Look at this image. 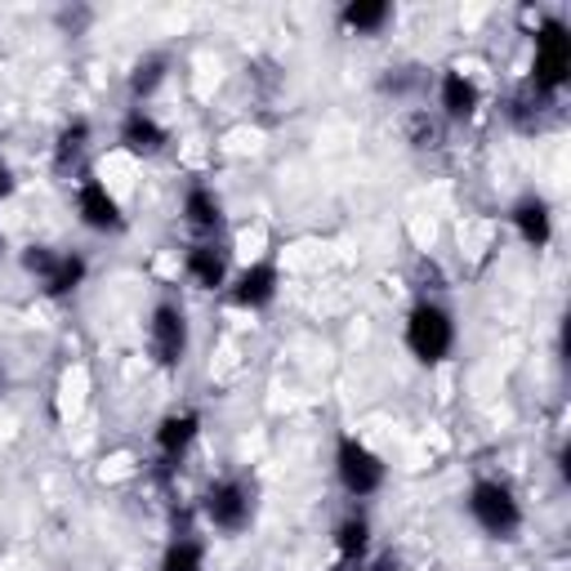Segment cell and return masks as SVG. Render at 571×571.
<instances>
[{
  "label": "cell",
  "mask_w": 571,
  "mask_h": 571,
  "mask_svg": "<svg viewBox=\"0 0 571 571\" xmlns=\"http://www.w3.org/2000/svg\"><path fill=\"white\" fill-rule=\"evenodd\" d=\"M85 138H89V125L85 121H72L63 134H59V153H54V166L68 174L76 161H81V153H85Z\"/></svg>",
  "instance_id": "cell-19"
},
{
  "label": "cell",
  "mask_w": 571,
  "mask_h": 571,
  "mask_svg": "<svg viewBox=\"0 0 571 571\" xmlns=\"http://www.w3.org/2000/svg\"><path fill=\"white\" fill-rule=\"evenodd\" d=\"M76 210H81V219H85L94 232H121V228H125L121 206L112 202V193H108V187H104L99 179H81Z\"/></svg>",
  "instance_id": "cell-7"
},
{
  "label": "cell",
  "mask_w": 571,
  "mask_h": 571,
  "mask_svg": "<svg viewBox=\"0 0 571 571\" xmlns=\"http://www.w3.org/2000/svg\"><path fill=\"white\" fill-rule=\"evenodd\" d=\"M411 143H415V148H434V143H438V125L428 121V117H411Z\"/></svg>",
  "instance_id": "cell-22"
},
{
  "label": "cell",
  "mask_w": 571,
  "mask_h": 571,
  "mask_svg": "<svg viewBox=\"0 0 571 571\" xmlns=\"http://www.w3.org/2000/svg\"><path fill=\"white\" fill-rule=\"evenodd\" d=\"M340 483L353 491V496H375L379 487H385V464H379V455H370L357 438H340Z\"/></svg>",
  "instance_id": "cell-4"
},
{
  "label": "cell",
  "mask_w": 571,
  "mask_h": 571,
  "mask_svg": "<svg viewBox=\"0 0 571 571\" xmlns=\"http://www.w3.org/2000/svg\"><path fill=\"white\" fill-rule=\"evenodd\" d=\"M469 513L478 518V527L487 536H513L522 527V509H518L513 491L500 487V483H478V487H473L469 491Z\"/></svg>",
  "instance_id": "cell-2"
},
{
  "label": "cell",
  "mask_w": 571,
  "mask_h": 571,
  "mask_svg": "<svg viewBox=\"0 0 571 571\" xmlns=\"http://www.w3.org/2000/svg\"><path fill=\"white\" fill-rule=\"evenodd\" d=\"M389 19H393V10L385 0H353V5H344V14H340V23L349 32H379Z\"/></svg>",
  "instance_id": "cell-13"
},
{
  "label": "cell",
  "mask_w": 571,
  "mask_h": 571,
  "mask_svg": "<svg viewBox=\"0 0 571 571\" xmlns=\"http://www.w3.org/2000/svg\"><path fill=\"white\" fill-rule=\"evenodd\" d=\"M366 540H370V527H366V518H362V513L344 518L340 527H336V549H340V558H344V562L362 558V554H366Z\"/></svg>",
  "instance_id": "cell-17"
},
{
  "label": "cell",
  "mask_w": 571,
  "mask_h": 571,
  "mask_svg": "<svg viewBox=\"0 0 571 571\" xmlns=\"http://www.w3.org/2000/svg\"><path fill=\"white\" fill-rule=\"evenodd\" d=\"M0 385H5V366H0Z\"/></svg>",
  "instance_id": "cell-24"
},
{
  "label": "cell",
  "mask_w": 571,
  "mask_h": 571,
  "mask_svg": "<svg viewBox=\"0 0 571 571\" xmlns=\"http://www.w3.org/2000/svg\"><path fill=\"white\" fill-rule=\"evenodd\" d=\"M54 264H59V255H54L50 246H27V251H23V268H27V272H36L40 281L50 277V268H54Z\"/></svg>",
  "instance_id": "cell-21"
},
{
  "label": "cell",
  "mask_w": 571,
  "mask_h": 571,
  "mask_svg": "<svg viewBox=\"0 0 571 571\" xmlns=\"http://www.w3.org/2000/svg\"><path fill=\"white\" fill-rule=\"evenodd\" d=\"M455 344V326H451V313L438 308V304H415L411 308V321H406V349L420 357V362H442Z\"/></svg>",
  "instance_id": "cell-1"
},
{
  "label": "cell",
  "mask_w": 571,
  "mask_h": 571,
  "mask_svg": "<svg viewBox=\"0 0 571 571\" xmlns=\"http://www.w3.org/2000/svg\"><path fill=\"white\" fill-rule=\"evenodd\" d=\"M183 353H187V321L174 304H161L153 313V357L161 366H179Z\"/></svg>",
  "instance_id": "cell-6"
},
{
  "label": "cell",
  "mask_w": 571,
  "mask_h": 571,
  "mask_svg": "<svg viewBox=\"0 0 571 571\" xmlns=\"http://www.w3.org/2000/svg\"><path fill=\"white\" fill-rule=\"evenodd\" d=\"M442 108H447V117H455V121L473 117V108H478V85L464 81L460 72H447V76H442Z\"/></svg>",
  "instance_id": "cell-12"
},
{
  "label": "cell",
  "mask_w": 571,
  "mask_h": 571,
  "mask_svg": "<svg viewBox=\"0 0 571 571\" xmlns=\"http://www.w3.org/2000/svg\"><path fill=\"white\" fill-rule=\"evenodd\" d=\"M14 193V174H10V166L0 161V197H10Z\"/></svg>",
  "instance_id": "cell-23"
},
{
  "label": "cell",
  "mask_w": 571,
  "mask_h": 571,
  "mask_svg": "<svg viewBox=\"0 0 571 571\" xmlns=\"http://www.w3.org/2000/svg\"><path fill=\"white\" fill-rule=\"evenodd\" d=\"M272 295H277V264L272 259L246 268L242 281H236V291H232V300L242 304V308H264Z\"/></svg>",
  "instance_id": "cell-8"
},
{
  "label": "cell",
  "mask_w": 571,
  "mask_h": 571,
  "mask_svg": "<svg viewBox=\"0 0 571 571\" xmlns=\"http://www.w3.org/2000/svg\"><path fill=\"white\" fill-rule=\"evenodd\" d=\"M166 68H170V59H166V54H148V59H138V63H134V76H130L134 99H148V94L166 81Z\"/></svg>",
  "instance_id": "cell-18"
},
{
  "label": "cell",
  "mask_w": 571,
  "mask_h": 571,
  "mask_svg": "<svg viewBox=\"0 0 571 571\" xmlns=\"http://www.w3.org/2000/svg\"><path fill=\"white\" fill-rule=\"evenodd\" d=\"M206 518L219 532H242L251 522V487L242 478H223L206 496Z\"/></svg>",
  "instance_id": "cell-5"
},
{
  "label": "cell",
  "mask_w": 571,
  "mask_h": 571,
  "mask_svg": "<svg viewBox=\"0 0 571 571\" xmlns=\"http://www.w3.org/2000/svg\"><path fill=\"white\" fill-rule=\"evenodd\" d=\"M121 143H125L130 153H138V157H153V153L166 148V130L138 108V112L125 117V125H121Z\"/></svg>",
  "instance_id": "cell-9"
},
{
  "label": "cell",
  "mask_w": 571,
  "mask_h": 571,
  "mask_svg": "<svg viewBox=\"0 0 571 571\" xmlns=\"http://www.w3.org/2000/svg\"><path fill=\"white\" fill-rule=\"evenodd\" d=\"M571 72V32L558 19H545L536 32V89H558Z\"/></svg>",
  "instance_id": "cell-3"
},
{
  "label": "cell",
  "mask_w": 571,
  "mask_h": 571,
  "mask_svg": "<svg viewBox=\"0 0 571 571\" xmlns=\"http://www.w3.org/2000/svg\"><path fill=\"white\" fill-rule=\"evenodd\" d=\"M183 215H187V223L202 228V232L219 228V202H215L210 187H193V193L183 197Z\"/></svg>",
  "instance_id": "cell-16"
},
{
  "label": "cell",
  "mask_w": 571,
  "mask_h": 571,
  "mask_svg": "<svg viewBox=\"0 0 571 571\" xmlns=\"http://www.w3.org/2000/svg\"><path fill=\"white\" fill-rule=\"evenodd\" d=\"M513 223H518V232L527 236V246H545L549 242V206L540 202V197H532V202H518L513 206Z\"/></svg>",
  "instance_id": "cell-11"
},
{
  "label": "cell",
  "mask_w": 571,
  "mask_h": 571,
  "mask_svg": "<svg viewBox=\"0 0 571 571\" xmlns=\"http://www.w3.org/2000/svg\"><path fill=\"white\" fill-rule=\"evenodd\" d=\"M187 272H193V281L202 286V291H215V286H223V255L215 246H193L187 251Z\"/></svg>",
  "instance_id": "cell-14"
},
{
  "label": "cell",
  "mask_w": 571,
  "mask_h": 571,
  "mask_svg": "<svg viewBox=\"0 0 571 571\" xmlns=\"http://www.w3.org/2000/svg\"><path fill=\"white\" fill-rule=\"evenodd\" d=\"M197 428H202V420H197L193 411H183V415H166V420H161V428H157V447H161V455H166V460H179L187 447H193Z\"/></svg>",
  "instance_id": "cell-10"
},
{
  "label": "cell",
  "mask_w": 571,
  "mask_h": 571,
  "mask_svg": "<svg viewBox=\"0 0 571 571\" xmlns=\"http://www.w3.org/2000/svg\"><path fill=\"white\" fill-rule=\"evenodd\" d=\"M85 281V259L81 255H59V264L50 268V277H45V295H72L76 286Z\"/></svg>",
  "instance_id": "cell-15"
},
{
  "label": "cell",
  "mask_w": 571,
  "mask_h": 571,
  "mask_svg": "<svg viewBox=\"0 0 571 571\" xmlns=\"http://www.w3.org/2000/svg\"><path fill=\"white\" fill-rule=\"evenodd\" d=\"M161 571H202V545L197 540H179L166 549Z\"/></svg>",
  "instance_id": "cell-20"
}]
</instances>
